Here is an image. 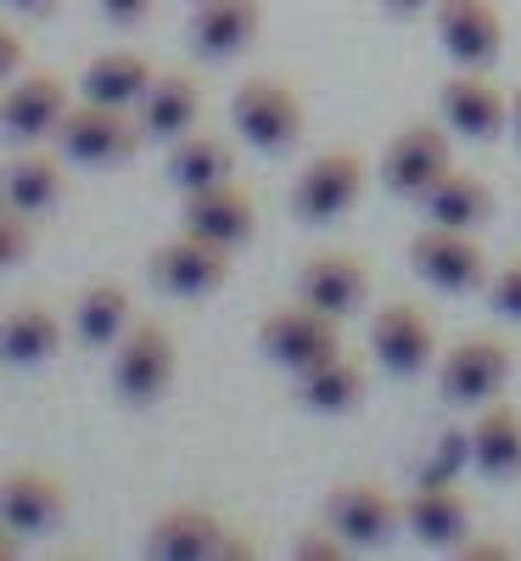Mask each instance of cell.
Here are the masks:
<instances>
[{
    "label": "cell",
    "instance_id": "cell-30",
    "mask_svg": "<svg viewBox=\"0 0 521 561\" xmlns=\"http://www.w3.org/2000/svg\"><path fill=\"white\" fill-rule=\"evenodd\" d=\"M488 309L505 314V320H521V264H505L488 280Z\"/></svg>",
    "mask_w": 521,
    "mask_h": 561
},
{
    "label": "cell",
    "instance_id": "cell-35",
    "mask_svg": "<svg viewBox=\"0 0 521 561\" xmlns=\"http://www.w3.org/2000/svg\"><path fill=\"white\" fill-rule=\"evenodd\" d=\"M382 7H387L393 18H420L426 7H432V0H382Z\"/></svg>",
    "mask_w": 521,
    "mask_h": 561
},
{
    "label": "cell",
    "instance_id": "cell-19",
    "mask_svg": "<svg viewBox=\"0 0 521 561\" xmlns=\"http://www.w3.org/2000/svg\"><path fill=\"white\" fill-rule=\"evenodd\" d=\"M224 523L213 517V511H202V505H174V511H163V517L147 528V556H158V561H213L219 550H224Z\"/></svg>",
    "mask_w": 521,
    "mask_h": 561
},
{
    "label": "cell",
    "instance_id": "cell-34",
    "mask_svg": "<svg viewBox=\"0 0 521 561\" xmlns=\"http://www.w3.org/2000/svg\"><path fill=\"white\" fill-rule=\"evenodd\" d=\"M0 68H7V79H18V68H23V39L12 28L0 34Z\"/></svg>",
    "mask_w": 521,
    "mask_h": 561
},
{
    "label": "cell",
    "instance_id": "cell-1",
    "mask_svg": "<svg viewBox=\"0 0 521 561\" xmlns=\"http://www.w3.org/2000/svg\"><path fill=\"white\" fill-rule=\"evenodd\" d=\"M174 370H180V354H174L169 325L140 320V325H129L124 343L113 348V393L129 410H147V404H158L174 388Z\"/></svg>",
    "mask_w": 521,
    "mask_h": 561
},
{
    "label": "cell",
    "instance_id": "cell-25",
    "mask_svg": "<svg viewBox=\"0 0 521 561\" xmlns=\"http://www.w3.org/2000/svg\"><path fill=\"white\" fill-rule=\"evenodd\" d=\"M230 169H235V158H230V147H224L219 135H180L169 163H163V174H169V185H174L180 197L208 192V185H224Z\"/></svg>",
    "mask_w": 521,
    "mask_h": 561
},
{
    "label": "cell",
    "instance_id": "cell-20",
    "mask_svg": "<svg viewBox=\"0 0 521 561\" xmlns=\"http://www.w3.org/2000/svg\"><path fill=\"white\" fill-rule=\"evenodd\" d=\"M0 118H7V135L23 140V147H28V140L57 135V124L68 118V90H62V79H57V73H23V79H12Z\"/></svg>",
    "mask_w": 521,
    "mask_h": 561
},
{
    "label": "cell",
    "instance_id": "cell-27",
    "mask_svg": "<svg viewBox=\"0 0 521 561\" xmlns=\"http://www.w3.org/2000/svg\"><path fill=\"white\" fill-rule=\"evenodd\" d=\"M364 399V365H354L348 354L325 359L314 370H303L298 377V404L314 410V415H343Z\"/></svg>",
    "mask_w": 521,
    "mask_h": 561
},
{
    "label": "cell",
    "instance_id": "cell-7",
    "mask_svg": "<svg viewBox=\"0 0 521 561\" xmlns=\"http://www.w3.org/2000/svg\"><path fill=\"white\" fill-rule=\"evenodd\" d=\"M147 280H152L158 293H169V298H208V293H219L224 280H230V248L180 230L174 242L152 248Z\"/></svg>",
    "mask_w": 521,
    "mask_h": 561
},
{
    "label": "cell",
    "instance_id": "cell-8",
    "mask_svg": "<svg viewBox=\"0 0 521 561\" xmlns=\"http://www.w3.org/2000/svg\"><path fill=\"white\" fill-rule=\"evenodd\" d=\"M364 197V163L354 152H325L314 158L292 185V219L298 225H331Z\"/></svg>",
    "mask_w": 521,
    "mask_h": 561
},
{
    "label": "cell",
    "instance_id": "cell-5",
    "mask_svg": "<svg viewBox=\"0 0 521 561\" xmlns=\"http://www.w3.org/2000/svg\"><path fill=\"white\" fill-rule=\"evenodd\" d=\"M57 147H62L68 163L118 169V163H129L135 147H140V124H129L124 107L84 102V107H68V118L57 124Z\"/></svg>",
    "mask_w": 521,
    "mask_h": 561
},
{
    "label": "cell",
    "instance_id": "cell-3",
    "mask_svg": "<svg viewBox=\"0 0 521 561\" xmlns=\"http://www.w3.org/2000/svg\"><path fill=\"white\" fill-rule=\"evenodd\" d=\"M409 270L438 293H483L488 287V253L471 230H449V225H432V230H415L409 237Z\"/></svg>",
    "mask_w": 521,
    "mask_h": 561
},
{
    "label": "cell",
    "instance_id": "cell-13",
    "mask_svg": "<svg viewBox=\"0 0 521 561\" xmlns=\"http://www.w3.org/2000/svg\"><path fill=\"white\" fill-rule=\"evenodd\" d=\"M370 354L387 377H420L432 365V320L415 304H387L370 320Z\"/></svg>",
    "mask_w": 521,
    "mask_h": 561
},
{
    "label": "cell",
    "instance_id": "cell-12",
    "mask_svg": "<svg viewBox=\"0 0 521 561\" xmlns=\"http://www.w3.org/2000/svg\"><path fill=\"white\" fill-rule=\"evenodd\" d=\"M180 230H192L202 242H219V248H247L253 230H258V208L242 185H208V192H192L180 208Z\"/></svg>",
    "mask_w": 521,
    "mask_h": 561
},
{
    "label": "cell",
    "instance_id": "cell-21",
    "mask_svg": "<svg viewBox=\"0 0 521 561\" xmlns=\"http://www.w3.org/2000/svg\"><path fill=\"white\" fill-rule=\"evenodd\" d=\"M465 449H471V466L494 483H510L521 478V410L516 404H483V415L471 421L465 433Z\"/></svg>",
    "mask_w": 521,
    "mask_h": 561
},
{
    "label": "cell",
    "instance_id": "cell-16",
    "mask_svg": "<svg viewBox=\"0 0 521 561\" xmlns=\"http://www.w3.org/2000/svg\"><path fill=\"white\" fill-rule=\"evenodd\" d=\"M258 23H264V7H258V0H197L185 39H192L197 57L230 62V57H242L247 45L258 39Z\"/></svg>",
    "mask_w": 521,
    "mask_h": 561
},
{
    "label": "cell",
    "instance_id": "cell-18",
    "mask_svg": "<svg viewBox=\"0 0 521 561\" xmlns=\"http://www.w3.org/2000/svg\"><path fill=\"white\" fill-rule=\"evenodd\" d=\"M68 517V489L39 472V466H23V472L7 478V489H0V523H7L12 534H51L57 523Z\"/></svg>",
    "mask_w": 521,
    "mask_h": 561
},
{
    "label": "cell",
    "instance_id": "cell-23",
    "mask_svg": "<svg viewBox=\"0 0 521 561\" xmlns=\"http://www.w3.org/2000/svg\"><path fill=\"white\" fill-rule=\"evenodd\" d=\"M152 62L140 51H102L90 57V68L79 73L84 102H102V107H140V96L152 90Z\"/></svg>",
    "mask_w": 521,
    "mask_h": 561
},
{
    "label": "cell",
    "instance_id": "cell-37",
    "mask_svg": "<svg viewBox=\"0 0 521 561\" xmlns=\"http://www.w3.org/2000/svg\"><path fill=\"white\" fill-rule=\"evenodd\" d=\"M12 7H18V12H34V18H39V12H51L57 0H12Z\"/></svg>",
    "mask_w": 521,
    "mask_h": 561
},
{
    "label": "cell",
    "instance_id": "cell-28",
    "mask_svg": "<svg viewBox=\"0 0 521 561\" xmlns=\"http://www.w3.org/2000/svg\"><path fill=\"white\" fill-rule=\"evenodd\" d=\"M62 348V320L45 304H23L7 314V332H0V354L7 365H45Z\"/></svg>",
    "mask_w": 521,
    "mask_h": 561
},
{
    "label": "cell",
    "instance_id": "cell-4",
    "mask_svg": "<svg viewBox=\"0 0 521 561\" xmlns=\"http://www.w3.org/2000/svg\"><path fill=\"white\" fill-rule=\"evenodd\" d=\"M230 118H235V135H242L253 152H264V158L292 152L298 135H303V102L292 96L287 84H275V79H253V84L235 90Z\"/></svg>",
    "mask_w": 521,
    "mask_h": 561
},
{
    "label": "cell",
    "instance_id": "cell-31",
    "mask_svg": "<svg viewBox=\"0 0 521 561\" xmlns=\"http://www.w3.org/2000/svg\"><path fill=\"white\" fill-rule=\"evenodd\" d=\"M28 219H34V214L7 208V219H0V264H23V259H28V248H34Z\"/></svg>",
    "mask_w": 521,
    "mask_h": 561
},
{
    "label": "cell",
    "instance_id": "cell-2",
    "mask_svg": "<svg viewBox=\"0 0 521 561\" xmlns=\"http://www.w3.org/2000/svg\"><path fill=\"white\" fill-rule=\"evenodd\" d=\"M258 348H264L269 365L303 377V370L337 359V354H343V337H337V320H331V314L298 304V309H269V314L258 320Z\"/></svg>",
    "mask_w": 521,
    "mask_h": 561
},
{
    "label": "cell",
    "instance_id": "cell-6",
    "mask_svg": "<svg viewBox=\"0 0 521 561\" xmlns=\"http://www.w3.org/2000/svg\"><path fill=\"white\" fill-rule=\"evenodd\" d=\"M449 169H454V152H449V135H443L438 124H409V129H398V135L387 140L382 163H375V174H382L387 192H393V197H409V203H420Z\"/></svg>",
    "mask_w": 521,
    "mask_h": 561
},
{
    "label": "cell",
    "instance_id": "cell-29",
    "mask_svg": "<svg viewBox=\"0 0 521 561\" xmlns=\"http://www.w3.org/2000/svg\"><path fill=\"white\" fill-rule=\"evenodd\" d=\"M62 203V163L45 152H23L7 163V208L18 214H45Z\"/></svg>",
    "mask_w": 521,
    "mask_h": 561
},
{
    "label": "cell",
    "instance_id": "cell-22",
    "mask_svg": "<svg viewBox=\"0 0 521 561\" xmlns=\"http://www.w3.org/2000/svg\"><path fill=\"white\" fill-rule=\"evenodd\" d=\"M197 113H202L197 79L158 73L152 90H147V96H140V107H135V124H140V135H152V140H180V135H192Z\"/></svg>",
    "mask_w": 521,
    "mask_h": 561
},
{
    "label": "cell",
    "instance_id": "cell-26",
    "mask_svg": "<svg viewBox=\"0 0 521 561\" xmlns=\"http://www.w3.org/2000/svg\"><path fill=\"white\" fill-rule=\"evenodd\" d=\"M129 332V293L118 280H96V287H84L79 304H73V337L84 348H118Z\"/></svg>",
    "mask_w": 521,
    "mask_h": 561
},
{
    "label": "cell",
    "instance_id": "cell-36",
    "mask_svg": "<svg viewBox=\"0 0 521 561\" xmlns=\"http://www.w3.org/2000/svg\"><path fill=\"white\" fill-rule=\"evenodd\" d=\"M510 135H516V147H521V84H516V96H510Z\"/></svg>",
    "mask_w": 521,
    "mask_h": 561
},
{
    "label": "cell",
    "instance_id": "cell-17",
    "mask_svg": "<svg viewBox=\"0 0 521 561\" xmlns=\"http://www.w3.org/2000/svg\"><path fill=\"white\" fill-rule=\"evenodd\" d=\"M404 523L420 545H432V550H460L471 539V505L465 494L449 483V478H426L409 505H404Z\"/></svg>",
    "mask_w": 521,
    "mask_h": 561
},
{
    "label": "cell",
    "instance_id": "cell-11",
    "mask_svg": "<svg viewBox=\"0 0 521 561\" xmlns=\"http://www.w3.org/2000/svg\"><path fill=\"white\" fill-rule=\"evenodd\" d=\"M438 113L454 135L465 140H494L510 124V102L494 79H483V68H460L454 79H443L438 90Z\"/></svg>",
    "mask_w": 521,
    "mask_h": 561
},
{
    "label": "cell",
    "instance_id": "cell-10",
    "mask_svg": "<svg viewBox=\"0 0 521 561\" xmlns=\"http://www.w3.org/2000/svg\"><path fill=\"white\" fill-rule=\"evenodd\" d=\"M432 34L454 68H494L505 45L494 0H432Z\"/></svg>",
    "mask_w": 521,
    "mask_h": 561
},
{
    "label": "cell",
    "instance_id": "cell-38",
    "mask_svg": "<svg viewBox=\"0 0 521 561\" xmlns=\"http://www.w3.org/2000/svg\"><path fill=\"white\" fill-rule=\"evenodd\" d=\"M192 7H197V0H192Z\"/></svg>",
    "mask_w": 521,
    "mask_h": 561
},
{
    "label": "cell",
    "instance_id": "cell-33",
    "mask_svg": "<svg viewBox=\"0 0 521 561\" xmlns=\"http://www.w3.org/2000/svg\"><path fill=\"white\" fill-rule=\"evenodd\" d=\"M96 7H102V18H107V23H118V28H135L140 18L152 12V0H96Z\"/></svg>",
    "mask_w": 521,
    "mask_h": 561
},
{
    "label": "cell",
    "instance_id": "cell-32",
    "mask_svg": "<svg viewBox=\"0 0 521 561\" xmlns=\"http://www.w3.org/2000/svg\"><path fill=\"white\" fill-rule=\"evenodd\" d=\"M298 556L303 561H337V556H348V539L331 528V523L325 528H303L298 534Z\"/></svg>",
    "mask_w": 521,
    "mask_h": 561
},
{
    "label": "cell",
    "instance_id": "cell-14",
    "mask_svg": "<svg viewBox=\"0 0 521 561\" xmlns=\"http://www.w3.org/2000/svg\"><path fill=\"white\" fill-rule=\"evenodd\" d=\"M325 523L348 539V550H375L398 528V505L375 483H343L325 494Z\"/></svg>",
    "mask_w": 521,
    "mask_h": 561
},
{
    "label": "cell",
    "instance_id": "cell-9",
    "mask_svg": "<svg viewBox=\"0 0 521 561\" xmlns=\"http://www.w3.org/2000/svg\"><path fill=\"white\" fill-rule=\"evenodd\" d=\"M510 382V348L499 337H465L443 354L438 365V388L449 404H494Z\"/></svg>",
    "mask_w": 521,
    "mask_h": 561
},
{
    "label": "cell",
    "instance_id": "cell-24",
    "mask_svg": "<svg viewBox=\"0 0 521 561\" xmlns=\"http://www.w3.org/2000/svg\"><path fill=\"white\" fill-rule=\"evenodd\" d=\"M426 219L432 225H449V230H477L494 219V192L483 174H465V169H449L432 192L420 197Z\"/></svg>",
    "mask_w": 521,
    "mask_h": 561
},
{
    "label": "cell",
    "instance_id": "cell-15",
    "mask_svg": "<svg viewBox=\"0 0 521 561\" xmlns=\"http://www.w3.org/2000/svg\"><path fill=\"white\" fill-rule=\"evenodd\" d=\"M370 293V270L354 253H314L298 270V304L331 314V320H348Z\"/></svg>",
    "mask_w": 521,
    "mask_h": 561
}]
</instances>
